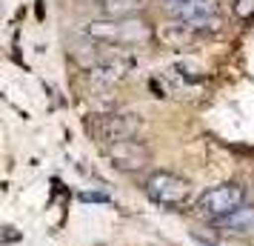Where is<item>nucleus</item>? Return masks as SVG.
Returning <instances> with one entry per match:
<instances>
[{
  "instance_id": "39448f33",
  "label": "nucleus",
  "mask_w": 254,
  "mask_h": 246,
  "mask_svg": "<svg viewBox=\"0 0 254 246\" xmlns=\"http://www.w3.org/2000/svg\"><path fill=\"white\" fill-rule=\"evenodd\" d=\"M140 126L143 123H140L137 115H100L94 120H89V132H94L103 143H112V146L131 141L140 132Z\"/></svg>"
},
{
  "instance_id": "20e7f679",
  "label": "nucleus",
  "mask_w": 254,
  "mask_h": 246,
  "mask_svg": "<svg viewBox=\"0 0 254 246\" xmlns=\"http://www.w3.org/2000/svg\"><path fill=\"white\" fill-rule=\"evenodd\" d=\"M166 9L177 23H186L191 32H214L220 26L217 0H166Z\"/></svg>"
},
{
  "instance_id": "423d86ee",
  "label": "nucleus",
  "mask_w": 254,
  "mask_h": 246,
  "mask_svg": "<svg viewBox=\"0 0 254 246\" xmlns=\"http://www.w3.org/2000/svg\"><path fill=\"white\" fill-rule=\"evenodd\" d=\"M109 158H112V166L123 169V172H134V169H143L149 164L151 152H149V146H143L140 141H123L117 146H112Z\"/></svg>"
},
{
  "instance_id": "9d476101",
  "label": "nucleus",
  "mask_w": 254,
  "mask_h": 246,
  "mask_svg": "<svg viewBox=\"0 0 254 246\" xmlns=\"http://www.w3.org/2000/svg\"><path fill=\"white\" fill-rule=\"evenodd\" d=\"M234 12L240 14V17H252L254 14V0H237V3H234Z\"/></svg>"
},
{
  "instance_id": "6e6552de",
  "label": "nucleus",
  "mask_w": 254,
  "mask_h": 246,
  "mask_svg": "<svg viewBox=\"0 0 254 246\" xmlns=\"http://www.w3.org/2000/svg\"><path fill=\"white\" fill-rule=\"evenodd\" d=\"M217 229H229V232H252L254 229V203H246L243 209H237L231 218L217 223Z\"/></svg>"
},
{
  "instance_id": "7ed1b4c3",
  "label": "nucleus",
  "mask_w": 254,
  "mask_h": 246,
  "mask_svg": "<svg viewBox=\"0 0 254 246\" xmlns=\"http://www.w3.org/2000/svg\"><path fill=\"white\" fill-rule=\"evenodd\" d=\"M83 35L100 40V43H112V46H126V43H137L149 37V26L131 20V17H109V20H94V23L83 26Z\"/></svg>"
},
{
  "instance_id": "0eeeda50",
  "label": "nucleus",
  "mask_w": 254,
  "mask_h": 246,
  "mask_svg": "<svg viewBox=\"0 0 254 246\" xmlns=\"http://www.w3.org/2000/svg\"><path fill=\"white\" fill-rule=\"evenodd\" d=\"M89 72H92L94 81L115 83V81H120V78L128 72V60L126 58H103L100 63H94Z\"/></svg>"
},
{
  "instance_id": "1a4fd4ad",
  "label": "nucleus",
  "mask_w": 254,
  "mask_h": 246,
  "mask_svg": "<svg viewBox=\"0 0 254 246\" xmlns=\"http://www.w3.org/2000/svg\"><path fill=\"white\" fill-rule=\"evenodd\" d=\"M100 9L109 17H131L140 9V0H100Z\"/></svg>"
},
{
  "instance_id": "f257e3e1",
  "label": "nucleus",
  "mask_w": 254,
  "mask_h": 246,
  "mask_svg": "<svg viewBox=\"0 0 254 246\" xmlns=\"http://www.w3.org/2000/svg\"><path fill=\"white\" fill-rule=\"evenodd\" d=\"M249 203V192L246 186L234 183V180H226V183H217V186L206 189L194 203V215L200 221L217 226L220 221L231 218L237 209H243Z\"/></svg>"
},
{
  "instance_id": "f03ea898",
  "label": "nucleus",
  "mask_w": 254,
  "mask_h": 246,
  "mask_svg": "<svg viewBox=\"0 0 254 246\" xmlns=\"http://www.w3.org/2000/svg\"><path fill=\"white\" fill-rule=\"evenodd\" d=\"M143 192L151 203L166 206V209H180L191 198V183L174 172H151L143 180Z\"/></svg>"
},
{
  "instance_id": "9b49d317",
  "label": "nucleus",
  "mask_w": 254,
  "mask_h": 246,
  "mask_svg": "<svg viewBox=\"0 0 254 246\" xmlns=\"http://www.w3.org/2000/svg\"><path fill=\"white\" fill-rule=\"evenodd\" d=\"M80 200H86V203H109V198L100 195V192H80Z\"/></svg>"
}]
</instances>
